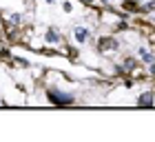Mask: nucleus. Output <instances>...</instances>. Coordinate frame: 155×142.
<instances>
[{
	"label": "nucleus",
	"instance_id": "f257e3e1",
	"mask_svg": "<svg viewBox=\"0 0 155 142\" xmlns=\"http://www.w3.org/2000/svg\"><path fill=\"white\" fill-rule=\"evenodd\" d=\"M87 36H89L87 29H75V38H78V40H82V42H84V40H87Z\"/></svg>",
	"mask_w": 155,
	"mask_h": 142
},
{
	"label": "nucleus",
	"instance_id": "f03ea898",
	"mask_svg": "<svg viewBox=\"0 0 155 142\" xmlns=\"http://www.w3.org/2000/svg\"><path fill=\"white\" fill-rule=\"evenodd\" d=\"M49 40H51V42H58V33H55V31H49Z\"/></svg>",
	"mask_w": 155,
	"mask_h": 142
}]
</instances>
